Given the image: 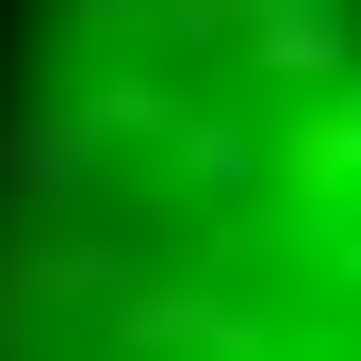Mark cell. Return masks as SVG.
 <instances>
[{
	"label": "cell",
	"instance_id": "cell-1",
	"mask_svg": "<svg viewBox=\"0 0 361 361\" xmlns=\"http://www.w3.org/2000/svg\"><path fill=\"white\" fill-rule=\"evenodd\" d=\"M148 247L115 214H0V361H33L49 312H115V279H132Z\"/></svg>",
	"mask_w": 361,
	"mask_h": 361
},
{
	"label": "cell",
	"instance_id": "cell-2",
	"mask_svg": "<svg viewBox=\"0 0 361 361\" xmlns=\"http://www.w3.org/2000/svg\"><path fill=\"white\" fill-rule=\"evenodd\" d=\"M99 361H279L263 295H230L214 263H132L99 312Z\"/></svg>",
	"mask_w": 361,
	"mask_h": 361
},
{
	"label": "cell",
	"instance_id": "cell-3",
	"mask_svg": "<svg viewBox=\"0 0 361 361\" xmlns=\"http://www.w3.org/2000/svg\"><path fill=\"white\" fill-rule=\"evenodd\" d=\"M263 214H295V230L361 214V82L279 99V115H263Z\"/></svg>",
	"mask_w": 361,
	"mask_h": 361
},
{
	"label": "cell",
	"instance_id": "cell-4",
	"mask_svg": "<svg viewBox=\"0 0 361 361\" xmlns=\"http://www.w3.org/2000/svg\"><path fill=\"white\" fill-rule=\"evenodd\" d=\"M230 82L329 99V82H361V17H345V0H247V17H230Z\"/></svg>",
	"mask_w": 361,
	"mask_h": 361
},
{
	"label": "cell",
	"instance_id": "cell-5",
	"mask_svg": "<svg viewBox=\"0 0 361 361\" xmlns=\"http://www.w3.org/2000/svg\"><path fill=\"white\" fill-rule=\"evenodd\" d=\"M99 164L82 99H0V214H99Z\"/></svg>",
	"mask_w": 361,
	"mask_h": 361
},
{
	"label": "cell",
	"instance_id": "cell-6",
	"mask_svg": "<svg viewBox=\"0 0 361 361\" xmlns=\"http://www.w3.org/2000/svg\"><path fill=\"white\" fill-rule=\"evenodd\" d=\"M180 99H197V66H164V49H132V66H82V132L99 148H164Z\"/></svg>",
	"mask_w": 361,
	"mask_h": 361
},
{
	"label": "cell",
	"instance_id": "cell-7",
	"mask_svg": "<svg viewBox=\"0 0 361 361\" xmlns=\"http://www.w3.org/2000/svg\"><path fill=\"white\" fill-rule=\"evenodd\" d=\"M164 164H180V180H197V197H214V214H247V197H263V132H247V115H230L214 82H197V99H180V132H164Z\"/></svg>",
	"mask_w": 361,
	"mask_h": 361
},
{
	"label": "cell",
	"instance_id": "cell-8",
	"mask_svg": "<svg viewBox=\"0 0 361 361\" xmlns=\"http://www.w3.org/2000/svg\"><path fill=\"white\" fill-rule=\"evenodd\" d=\"M66 17V49L82 66H132V49H164V0H49Z\"/></svg>",
	"mask_w": 361,
	"mask_h": 361
},
{
	"label": "cell",
	"instance_id": "cell-9",
	"mask_svg": "<svg viewBox=\"0 0 361 361\" xmlns=\"http://www.w3.org/2000/svg\"><path fill=\"white\" fill-rule=\"evenodd\" d=\"M329 279H345V295H361V214H329Z\"/></svg>",
	"mask_w": 361,
	"mask_h": 361
},
{
	"label": "cell",
	"instance_id": "cell-10",
	"mask_svg": "<svg viewBox=\"0 0 361 361\" xmlns=\"http://www.w3.org/2000/svg\"><path fill=\"white\" fill-rule=\"evenodd\" d=\"M329 361H361V329H345V345H329Z\"/></svg>",
	"mask_w": 361,
	"mask_h": 361
}]
</instances>
